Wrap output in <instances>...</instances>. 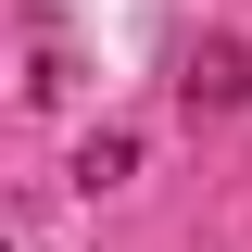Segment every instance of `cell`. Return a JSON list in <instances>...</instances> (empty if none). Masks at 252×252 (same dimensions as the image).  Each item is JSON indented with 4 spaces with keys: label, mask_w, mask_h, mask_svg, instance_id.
<instances>
[]
</instances>
